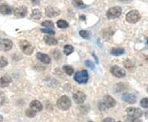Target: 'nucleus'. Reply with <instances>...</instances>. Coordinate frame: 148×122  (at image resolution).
Instances as JSON below:
<instances>
[{
    "label": "nucleus",
    "mask_w": 148,
    "mask_h": 122,
    "mask_svg": "<svg viewBox=\"0 0 148 122\" xmlns=\"http://www.w3.org/2000/svg\"><path fill=\"white\" fill-rule=\"evenodd\" d=\"M116 104V101L109 95H106L104 97V98L101 100L99 104H98V106H99V109L101 111H105V110H107L108 108H110V107H113V106H115Z\"/></svg>",
    "instance_id": "obj_1"
},
{
    "label": "nucleus",
    "mask_w": 148,
    "mask_h": 122,
    "mask_svg": "<svg viewBox=\"0 0 148 122\" xmlns=\"http://www.w3.org/2000/svg\"><path fill=\"white\" fill-rule=\"evenodd\" d=\"M71 100L68 96L64 95L61 98H59L57 101V106L59 109L63 110V111H67L71 107Z\"/></svg>",
    "instance_id": "obj_2"
},
{
    "label": "nucleus",
    "mask_w": 148,
    "mask_h": 122,
    "mask_svg": "<svg viewBox=\"0 0 148 122\" xmlns=\"http://www.w3.org/2000/svg\"><path fill=\"white\" fill-rule=\"evenodd\" d=\"M74 80L78 84H86V83H87V81L89 80L88 72L86 70L77 71L74 75Z\"/></svg>",
    "instance_id": "obj_3"
},
{
    "label": "nucleus",
    "mask_w": 148,
    "mask_h": 122,
    "mask_svg": "<svg viewBox=\"0 0 148 122\" xmlns=\"http://www.w3.org/2000/svg\"><path fill=\"white\" fill-rule=\"evenodd\" d=\"M122 14V8L120 7H113L110 8L106 12V16L108 19H114Z\"/></svg>",
    "instance_id": "obj_4"
},
{
    "label": "nucleus",
    "mask_w": 148,
    "mask_h": 122,
    "mask_svg": "<svg viewBox=\"0 0 148 122\" xmlns=\"http://www.w3.org/2000/svg\"><path fill=\"white\" fill-rule=\"evenodd\" d=\"M19 46H20L21 52L27 55H30L33 52V46L32 45V43L28 42L27 40H21L19 42Z\"/></svg>",
    "instance_id": "obj_5"
},
{
    "label": "nucleus",
    "mask_w": 148,
    "mask_h": 122,
    "mask_svg": "<svg viewBox=\"0 0 148 122\" xmlns=\"http://www.w3.org/2000/svg\"><path fill=\"white\" fill-rule=\"evenodd\" d=\"M140 18H141V15L137 10L130 11L129 12H127V16H126V20L127 22L132 23V24L138 22L140 20Z\"/></svg>",
    "instance_id": "obj_6"
},
{
    "label": "nucleus",
    "mask_w": 148,
    "mask_h": 122,
    "mask_svg": "<svg viewBox=\"0 0 148 122\" xmlns=\"http://www.w3.org/2000/svg\"><path fill=\"white\" fill-rule=\"evenodd\" d=\"M110 72L113 75H114L118 78H122L126 75L125 70L119 66H113L110 68Z\"/></svg>",
    "instance_id": "obj_7"
},
{
    "label": "nucleus",
    "mask_w": 148,
    "mask_h": 122,
    "mask_svg": "<svg viewBox=\"0 0 148 122\" xmlns=\"http://www.w3.org/2000/svg\"><path fill=\"white\" fill-rule=\"evenodd\" d=\"M127 113L128 117L132 118H140L143 116V112L139 108H135V107H129L127 109Z\"/></svg>",
    "instance_id": "obj_8"
},
{
    "label": "nucleus",
    "mask_w": 148,
    "mask_h": 122,
    "mask_svg": "<svg viewBox=\"0 0 148 122\" xmlns=\"http://www.w3.org/2000/svg\"><path fill=\"white\" fill-rule=\"evenodd\" d=\"M73 100L75 101V102H77V104L83 103L86 101V96L82 92H76V93H74L73 95Z\"/></svg>",
    "instance_id": "obj_9"
},
{
    "label": "nucleus",
    "mask_w": 148,
    "mask_h": 122,
    "mask_svg": "<svg viewBox=\"0 0 148 122\" xmlns=\"http://www.w3.org/2000/svg\"><path fill=\"white\" fill-rule=\"evenodd\" d=\"M137 96L131 93H125L122 95V100L127 103H135L137 102Z\"/></svg>",
    "instance_id": "obj_10"
},
{
    "label": "nucleus",
    "mask_w": 148,
    "mask_h": 122,
    "mask_svg": "<svg viewBox=\"0 0 148 122\" xmlns=\"http://www.w3.org/2000/svg\"><path fill=\"white\" fill-rule=\"evenodd\" d=\"M13 13L16 17H19V18H22V17H25L27 16V8L26 7L22 6V7H16L14 11H13Z\"/></svg>",
    "instance_id": "obj_11"
},
{
    "label": "nucleus",
    "mask_w": 148,
    "mask_h": 122,
    "mask_svg": "<svg viewBox=\"0 0 148 122\" xmlns=\"http://www.w3.org/2000/svg\"><path fill=\"white\" fill-rule=\"evenodd\" d=\"M59 13H60V12L57 8L53 7H48L47 8L45 9V14L49 17L57 16L58 15H59Z\"/></svg>",
    "instance_id": "obj_12"
},
{
    "label": "nucleus",
    "mask_w": 148,
    "mask_h": 122,
    "mask_svg": "<svg viewBox=\"0 0 148 122\" xmlns=\"http://www.w3.org/2000/svg\"><path fill=\"white\" fill-rule=\"evenodd\" d=\"M30 107L31 109L34 110L35 112H40L42 111L43 105L42 103L38 100H33V101L30 103Z\"/></svg>",
    "instance_id": "obj_13"
},
{
    "label": "nucleus",
    "mask_w": 148,
    "mask_h": 122,
    "mask_svg": "<svg viewBox=\"0 0 148 122\" xmlns=\"http://www.w3.org/2000/svg\"><path fill=\"white\" fill-rule=\"evenodd\" d=\"M36 58L43 63L49 64L51 62V58L49 57V55H47V54H45V53H37Z\"/></svg>",
    "instance_id": "obj_14"
},
{
    "label": "nucleus",
    "mask_w": 148,
    "mask_h": 122,
    "mask_svg": "<svg viewBox=\"0 0 148 122\" xmlns=\"http://www.w3.org/2000/svg\"><path fill=\"white\" fill-rule=\"evenodd\" d=\"M12 83V78L10 76H3L0 78V88H5Z\"/></svg>",
    "instance_id": "obj_15"
},
{
    "label": "nucleus",
    "mask_w": 148,
    "mask_h": 122,
    "mask_svg": "<svg viewBox=\"0 0 148 122\" xmlns=\"http://www.w3.org/2000/svg\"><path fill=\"white\" fill-rule=\"evenodd\" d=\"M2 48L4 50V51H8L10 50L12 47V40L8 39H4L2 40Z\"/></svg>",
    "instance_id": "obj_16"
},
{
    "label": "nucleus",
    "mask_w": 148,
    "mask_h": 122,
    "mask_svg": "<svg viewBox=\"0 0 148 122\" xmlns=\"http://www.w3.org/2000/svg\"><path fill=\"white\" fill-rule=\"evenodd\" d=\"M12 9L10 6L8 4H2L0 6V12L3 15H9L12 13Z\"/></svg>",
    "instance_id": "obj_17"
},
{
    "label": "nucleus",
    "mask_w": 148,
    "mask_h": 122,
    "mask_svg": "<svg viewBox=\"0 0 148 122\" xmlns=\"http://www.w3.org/2000/svg\"><path fill=\"white\" fill-rule=\"evenodd\" d=\"M44 41L47 43L48 45H56L58 44V40L51 36H45Z\"/></svg>",
    "instance_id": "obj_18"
},
{
    "label": "nucleus",
    "mask_w": 148,
    "mask_h": 122,
    "mask_svg": "<svg viewBox=\"0 0 148 122\" xmlns=\"http://www.w3.org/2000/svg\"><path fill=\"white\" fill-rule=\"evenodd\" d=\"M41 16H42V13L38 9H35V10L32 11V14H31V17L32 19H35V20H39L41 18Z\"/></svg>",
    "instance_id": "obj_19"
},
{
    "label": "nucleus",
    "mask_w": 148,
    "mask_h": 122,
    "mask_svg": "<svg viewBox=\"0 0 148 122\" xmlns=\"http://www.w3.org/2000/svg\"><path fill=\"white\" fill-rule=\"evenodd\" d=\"M73 5L77 8H82V9L86 7V6L85 5L82 0H73Z\"/></svg>",
    "instance_id": "obj_20"
},
{
    "label": "nucleus",
    "mask_w": 148,
    "mask_h": 122,
    "mask_svg": "<svg viewBox=\"0 0 148 122\" xmlns=\"http://www.w3.org/2000/svg\"><path fill=\"white\" fill-rule=\"evenodd\" d=\"M110 53L112 55H114V56H120V55L124 53V49L119 48H113L110 51Z\"/></svg>",
    "instance_id": "obj_21"
},
{
    "label": "nucleus",
    "mask_w": 148,
    "mask_h": 122,
    "mask_svg": "<svg viewBox=\"0 0 148 122\" xmlns=\"http://www.w3.org/2000/svg\"><path fill=\"white\" fill-rule=\"evenodd\" d=\"M57 26L60 29H65L69 27V23L64 20H58L57 21Z\"/></svg>",
    "instance_id": "obj_22"
},
{
    "label": "nucleus",
    "mask_w": 148,
    "mask_h": 122,
    "mask_svg": "<svg viewBox=\"0 0 148 122\" xmlns=\"http://www.w3.org/2000/svg\"><path fill=\"white\" fill-rule=\"evenodd\" d=\"M74 48L72 45H65L64 48V53L65 55H70L73 52Z\"/></svg>",
    "instance_id": "obj_23"
},
{
    "label": "nucleus",
    "mask_w": 148,
    "mask_h": 122,
    "mask_svg": "<svg viewBox=\"0 0 148 122\" xmlns=\"http://www.w3.org/2000/svg\"><path fill=\"white\" fill-rule=\"evenodd\" d=\"M63 69L67 73L68 75H72L73 74L74 69L73 67H72L71 66H63Z\"/></svg>",
    "instance_id": "obj_24"
},
{
    "label": "nucleus",
    "mask_w": 148,
    "mask_h": 122,
    "mask_svg": "<svg viewBox=\"0 0 148 122\" xmlns=\"http://www.w3.org/2000/svg\"><path fill=\"white\" fill-rule=\"evenodd\" d=\"M41 25H42L44 27L47 28V29H52V30H53V27H54V26H53V23L52 22V21H43Z\"/></svg>",
    "instance_id": "obj_25"
},
{
    "label": "nucleus",
    "mask_w": 148,
    "mask_h": 122,
    "mask_svg": "<svg viewBox=\"0 0 148 122\" xmlns=\"http://www.w3.org/2000/svg\"><path fill=\"white\" fill-rule=\"evenodd\" d=\"M81 37H82L83 39H90V32L87 31V30H81L79 32Z\"/></svg>",
    "instance_id": "obj_26"
},
{
    "label": "nucleus",
    "mask_w": 148,
    "mask_h": 122,
    "mask_svg": "<svg viewBox=\"0 0 148 122\" xmlns=\"http://www.w3.org/2000/svg\"><path fill=\"white\" fill-rule=\"evenodd\" d=\"M8 60L5 58H3V57H2V58H0V68H3V67H5L8 66Z\"/></svg>",
    "instance_id": "obj_27"
},
{
    "label": "nucleus",
    "mask_w": 148,
    "mask_h": 122,
    "mask_svg": "<svg viewBox=\"0 0 148 122\" xmlns=\"http://www.w3.org/2000/svg\"><path fill=\"white\" fill-rule=\"evenodd\" d=\"M26 114L28 117H35L36 116V112H35L32 109H27Z\"/></svg>",
    "instance_id": "obj_28"
},
{
    "label": "nucleus",
    "mask_w": 148,
    "mask_h": 122,
    "mask_svg": "<svg viewBox=\"0 0 148 122\" xmlns=\"http://www.w3.org/2000/svg\"><path fill=\"white\" fill-rule=\"evenodd\" d=\"M141 106L144 107V108H148V98H145L142 99L141 101Z\"/></svg>",
    "instance_id": "obj_29"
},
{
    "label": "nucleus",
    "mask_w": 148,
    "mask_h": 122,
    "mask_svg": "<svg viewBox=\"0 0 148 122\" xmlns=\"http://www.w3.org/2000/svg\"><path fill=\"white\" fill-rule=\"evenodd\" d=\"M85 65H86L87 67H89V68L95 69V65H94V63H93L92 62H90V60H86V61L85 62Z\"/></svg>",
    "instance_id": "obj_30"
},
{
    "label": "nucleus",
    "mask_w": 148,
    "mask_h": 122,
    "mask_svg": "<svg viewBox=\"0 0 148 122\" xmlns=\"http://www.w3.org/2000/svg\"><path fill=\"white\" fill-rule=\"evenodd\" d=\"M41 32L43 33H46V34H49V35H54L55 32L53 30H51V29H41L40 30Z\"/></svg>",
    "instance_id": "obj_31"
},
{
    "label": "nucleus",
    "mask_w": 148,
    "mask_h": 122,
    "mask_svg": "<svg viewBox=\"0 0 148 122\" xmlns=\"http://www.w3.org/2000/svg\"><path fill=\"white\" fill-rule=\"evenodd\" d=\"M33 5H39L40 3V0H31Z\"/></svg>",
    "instance_id": "obj_32"
},
{
    "label": "nucleus",
    "mask_w": 148,
    "mask_h": 122,
    "mask_svg": "<svg viewBox=\"0 0 148 122\" xmlns=\"http://www.w3.org/2000/svg\"><path fill=\"white\" fill-rule=\"evenodd\" d=\"M103 122H114V120L113 119H110V118H106L105 119Z\"/></svg>",
    "instance_id": "obj_33"
},
{
    "label": "nucleus",
    "mask_w": 148,
    "mask_h": 122,
    "mask_svg": "<svg viewBox=\"0 0 148 122\" xmlns=\"http://www.w3.org/2000/svg\"><path fill=\"white\" fill-rule=\"evenodd\" d=\"M119 1L122 3H127V2H130L131 0H119Z\"/></svg>",
    "instance_id": "obj_34"
},
{
    "label": "nucleus",
    "mask_w": 148,
    "mask_h": 122,
    "mask_svg": "<svg viewBox=\"0 0 148 122\" xmlns=\"http://www.w3.org/2000/svg\"><path fill=\"white\" fill-rule=\"evenodd\" d=\"M3 117L0 115V122H3Z\"/></svg>",
    "instance_id": "obj_35"
},
{
    "label": "nucleus",
    "mask_w": 148,
    "mask_h": 122,
    "mask_svg": "<svg viewBox=\"0 0 148 122\" xmlns=\"http://www.w3.org/2000/svg\"><path fill=\"white\" fill-rule=\"evenodd\" d=\"M147 46H148V38H147Z\"/></svg>",
    "instance_id": "obj_36"
},
{
    "label": "nucleus",
    "mask_w": 148,
    "mask_h": 122,
    "mask_svg": "<svg viewBox=\"0 0 148 122\" xmlns=\"http://www.w3.org/2000/svg\"><path fill=\"white\" fill-rule=\"evenodd\" d=\"M88 122H93V121H88Z\"/></svg>",
    "instance_id": "obj_37"
},
{
    "label": "nucleus",
    "mask_w": 148,
    "mask_h": 122,
    "mask_svg": "<svg viewBox=\"0 0 148 122\" xmlns=\"http://www.w3.org/2000/svg\"><path fill=\"white\" fill-rule=\"evenodd\" d=\"M117 122H122V121H117Z\"/></svg>",
    "instance_id": "obj_38"
}]
</instances>
